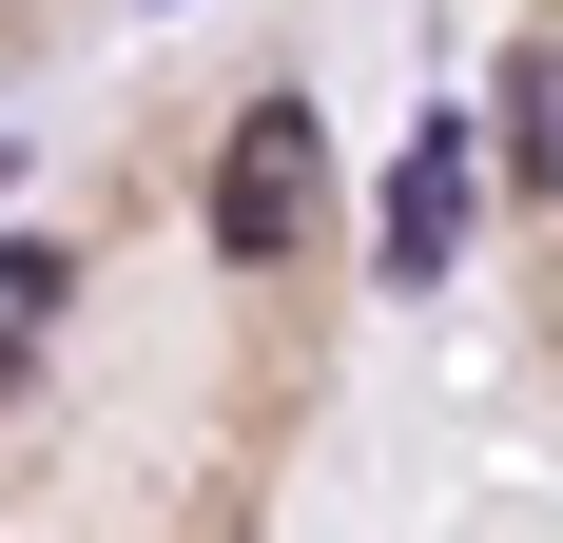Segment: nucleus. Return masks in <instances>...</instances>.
Returning a JSON list of instances; mask_svg holds the SVG:
<instances>
[{
    "mask_svg": "<svg viewBox=\"0 0 563 543\" xmlns=\"http://www.w3.org/2000/svg\"><path fill=\"white\" fill-rule=\"evenodd\" d=\"M311 214H331V136H311V98H253L214 156V253L273 272V253H311Z\"/></svg>",
    "mask_w": 563,
    "mask_h": 543,
    "instance_id": "1",
    "label": "nucleus"
},
{
    "mask_svg": "<svg viewBox=\"0 0 563 543\" xmlns=\"http://www.w3.org/2000/svg\"><path fill=\"white\" fill-rule=\"evenodd\" d=\"M448 253H466V136L428 117V136L389 156V272H448Z\"/></svg>",
    "mask_w": 563,
    "mask_h": 543,
    "instance_id": "2",
    "label": "nucleus"
},
{
    "mask_svg": "<svg viewBox=\"0 0 563 543\" xmlns=\"http://www.w3.org/2000/svg\"><path fill=\"white\" fill-rule=\"evenodd\" d=\"M506 175H525V195H563V40L506 58Z\"/></svg>",
    "mask_w": 563,
    "mask_h": 543,
    "instance_id": "3",
    "label": "nucleus"
},
{
    "mask_svg": "<svg viewBox=\"0 0 563 543\" xmlns=\"http://www.w3.org/2000/svg\"><path fill=\"white\" fill-rule=\"evenodd\" d=\"M58 291H78V272H58V233H20V253H0V388L40 369V330H58Z\"/></svg>",
    "mask_w": 563,
    "mask_h": 543,
    "instance_id": "4",
    "label": "nucleus"
}]
</instances>
